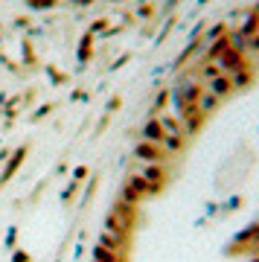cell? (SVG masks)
Listing matches in <instances>:
<instances>
[{"instance_id":"2","label":"cell","mask_w":259,"mask_h":262,"mask_svg":"<svg viewBox=\"0 0 259 262\" xmlns=\"http://www.w3.org/2000/svg\"><path fill=\"white\" fill-rule=\"evenodd\" d=\"M140 175L152 184L155 195H158L160 189H163V184H166V166H163V163H140Z\"/></svg>"},{"instance_id":"1","label":"cell","mask_w":259,"mask_h":262,"mask_svg":"<svg viewBox=\"0 0 259 262\" xmlns=\"http://www.w3.org/2000/svg\"><path fill=\"white\" fill-rule=\"evenodd\" d=\"M134 158H137L140 163H166L169 151L163 149V146H158V143L140 140L137 146H134Z\"/></svg>"},{"instance_id":"6","label":"cell","mask_w":259,"mask_h":262,"mask_svg":"<svg viewBox=\"0 0 259 262\" xmlns=\"http://www.w3.org/2000/svg\"><path fill=\"white\" fill-rule=\"evenodd\" d=\"M143 140H148V143H158V146H163V125H160V120H158V117L146 122V128H143Z\"/></svg>"},{"instance_id":"3","label":"cell","mask_w":259,"mask_h":262,"mask_svg":"<svg viewBox=\"0 0 259 262\" xmlns=\"http://www.w3.org/2000/svg\"><path fill=\"white\" fill-rule=\"evenodd\" d=\"M102 245H108L111 251L117 253H128V233H120V230H111V227H102V236H99Z\"/></svg>"},{"instance_id":"5","label":"cell","mask_w":259,"mask_h":262,"mask_svg":"<svg viewBox=\"0 0 259 262\" xmlns=\"http://www.w3.org/2000/svg\"><path fill=\"white\" fill-rule=\"evenodd\" d=\"M93 262H125V256L117 251H111L108 245L96 242V248H93Z\"/></svg>"},{"instance_id":"7","label":"cell","mask_w":259,"mask_h":262,"mask_svg":"<svg viewBox=\"0 0 259 262\" xmlns=\"http://www.w3.org/2000/svg\"><path fill=\"white\" fill-rule=\"evenodd\" d=\"M24 155H27V151H24V149H20V151H15V158H12V163H9V166H6V172H3V181H6V178H9V175H12V172L18 169V163H20V158H24Z\"/></svg>"},{"instance_id":"4","label":"cell","mask_w":259,"mask_h":262,"mask_svg":"<svg viewBox=\"0 0 259 262\" xmlns=\"http://www.w3.org/2000/svg\"><path fill=\"white\" fill-rule=\"evenodd\" d=\"M204 91H210V94L213 96H219V99H222V96H227L233 91V82H230V76L227 73H219V76H213V79H207V82L201 84Z\"/></svg>"},{"instance_id":"8","label":"cell","mask_w":259,"mask_h":262,"mask_svg":"<svg viewBox=\"0 0 259 262\" xmlns=\"http://www.w3.org/2000/svg\"><path fill=\"white\" fill-rule=\"evenodd\" d=\"M250 262H259V256H253V259H250Z\"/></svg>"}]
</instances>
